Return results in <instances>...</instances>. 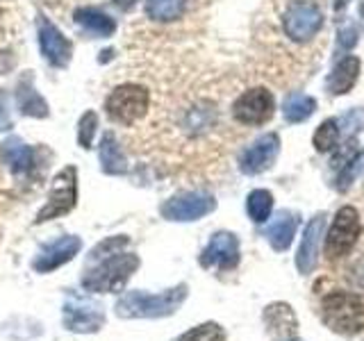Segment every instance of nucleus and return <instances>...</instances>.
Segmentation results:
<instances>
[{"mask_svg": "<svg viewBox=\"0 0 364 341\" xmlns=\"http://www.w3.org/2000/svg\"><path fill=\"white\" fill-rule=\"evenodd\" d=\"M189 287L187 284H178L162 293H146V291H125L114 312L119 318H164L176 314L182 303L187 301Z\"/></svg>", "mask_w": 364, "mask_h": 341, "instance_id": "obj_1", "label": "nucleus"}, {"mask_svg": "<svg viewBox=\"0 0 364 341\" xmlns=\"http://www.w3.org/2000/svg\"><path fill=\"white\" fill-rule=\"evenodd\" d=\"M139 257L134 253H112L100 257L96 269H89L82 276V287L91 293H117L123 291L128 280L139 269Z\"/></svg>", "mask_w": 364, "mask_h": 341, "instance_id": "obj_2", "label": "nucleus"}, {"mask_svg": "<svg viewBox=\"0 0 364 341\" xmlns=\"http://www.w3.org/2000/svg\"><path fill=\"white\" fill-rule=\"evenodd\" d=\"M321 318L333 332L353 337L364 330V301L350 291H330L321 298Z\"/></svg>", "mask_w": 364, "mask_h": 341, "instance_id": "obj_3", "label": "nucleus"}, {"mask_svg": "<svg viewBox=\"0 0 364 341\" xmlns=\"http://www.w3.org/2000/svg\"><path fill=\"white\" fill-rule=\"evenodd\" d=\"M148 105H151V91L144 85L125 82L109 91L105 98V114L117 125H132L146 117Z\"/></svg>", "mask_w": 364, "mask_h": 341, "instance_id": "obj_4", "label": "nucleus"}, {"mask_svg": "<svg viewBox=\"0 0 364 341\" xmlns=\"http://www.w3.org/2000/svg\"><path fill=\"white\" fill-rule=\"evenodd\" d=\"M75 205H77V168L68 164L53 178L48 198H46V205L37 212L34 225L48 223L53 219H62V216L75 210Z\"/></svg>", "mask_w": 364, "mask_h": 341, "instance_id": "obj_5", "label": "nucleus"}, {"mask_svg": "<svg viewBox=\"0 0 364 341\" xmlns=\"http://www.w3.org/2000/svg\"><path fill=\"white\" fill-rule=\"evenodd\" d=\"M362 234V221L355 207H341L335 214V221L330 225L328 237H326V257L330 261L346 257L353 248H355L358 239Z\"/></svg>", "mask_w": 364, "mask_h": 341, "instance_id": "obj_6", "label": "nucleus"}, {"mask_svg": "<svg viewBox=\"0 0 364 341\" xmlns=\"http://www.w3.org/2000/svg\"><path fill=\"white\" fill-rule=\"evenodd\" d=\"M282 28L291 41L305 43L312 37H316V32L323 28V11L316 3H312V0H294V3L284 9Z\"/></svg>", "mask_w": 364, "mask_h": 341, "instance_id": "obj_7", "label": "nucleus"}, {"mask_svg": "<svg viewBox=\"0 0 364 341\" xmlns=\"http://www.w3.org/2000/svg\"><path fill=\"white\" fill-rule=\"evenodd\" d=\"M62 323L68 332L77 335H94L105 325V310L102 305L82 298V296H68L62 307Z\"/></svg>", "mask_w": 364, "mask_h": 341, "instance_id": "obj_8", "label": "nucleus"}, {"mask_svg": "<svg viewBox=\"0 0 364 341\" xmlns=\"http://www.w3.org/2000/svg\"><path fill=\"white\" fill-rule=\"evenodd\" d=\"M216 210V200L212 193L205 191H185L178 193V196L168 198L159 214L164 216L166 221H176V223H187V221H198L203 216H208Z\"/></svg>", "mask_w": 364, "mask_h": 341, "instance_id": "obj_9", "label": "nucleus"}, {"mask_svg": "<svg viewBox=\"0 0 364 341\" xmlns=\"http://www.w3.org/2000/svg\"><path fill=\"white\" fill-rule=\"evenodd\" d=\"M37 41H39V50L43 55V60L50 66L66 68L71 64V57H73L71 39H68L46 14H39L37 18Z\"/></svg>", "mask_w": 364, "mask_h": 341, "instance_id": "obj_10", "label": "nucleus"}, {"mask_svg": "<svg viewBox=\"0 0 364 341\" xmlns=\"http://www.w3.org/2000/svg\"><path fill=\"white\" fill-rule=\"evenodd\" d=\"M276 102H273L271 91L264 87H255L244 91L242 96L235 100L232 117L244 125H264L271 121Z\"/></svg>", "mask_w": 364, "mask_h": 341, "instance_id": "obj_11", "label": "nucleus"}, {"mask_svg": "<svg viewBox=\"0 0 364 341\" xmlns=\"http://www.w3.org/2000/svg\"><path fill=\"white\" fill-rule=\"evenodd\" d=\"M278 153H280V136L273 132L262 134L259 139H255L242 153V157H239V168H242V173L246 175H259L273 166Z\"/></svg>", "mask_w": 364, "mask_h": 341, "instance_id": "obj_12", "label": "nucleus"}, {"mask_svg": "<svg viewBox=\"0 0 364 341\" xmlns=\"http://www.w3.org/2000/svg\"><path fill=\"white\" fill-rule=\"evenodd\" d=\"M203 269L232 271L239 264V239L232 232H216L200 253Z\"/></svg>", "mask_w": 364, "mask_h": 341, "instance_id": "obj_13", "label": "nucleus"}, {"mask_svg": "<svg viewBox=\"0 0 364 341\" xmlns=\"http://www.w3.org/2000/svg\"><path fill=\"white\" fill-rule=\"evenodd\" d=\"M82 248V239L75 234H66L55 239V242L41 246V250L32 259V269L37 273H50L55 269H60L68 264Z\"/></svg>", "mask_w": 364, "mask_h": 341, "instance_id": "obj_14", "label": "nucleus"}, {"mask_svg": "<svg viewBox=\"0 0 364 341\" xmlns=\"http://www.w3.org/2000/svg\"><path fill=\"white\" fill-rule=\"evenodd\" d=\"M262 321L271 341H299V318L289 303H271L262 312Z\"/></svg>", "mask_w": 364, "mask_h": 341, "instance_id": "obj_15", "label": "nucleus"}, {"mask_svg": "<svg viewBox=\"0 0 364 341\" xmlns=\"http://www.w3.org/2000/svg\"><path fill=\"white\" fill-rule=\"evenodd\" d=\"M326 230V216L316 214L310 219V223L305 225L303 239L299 246V255H296V269L301 276H310L314 273L318 264V255H321V237Z\"/></svg>", "mask_w": 364, "mask_h": 341, "instance_id": "obj_16", "label": "nucleus"}, {"mask_svg": "<svg viewBox=\"0 0 364 341\" xmlns=\"http://www.w3.org/2000/svg\"><path fill=\"white\" fill-rule=\"evenodd\" d=\"M0 157L3 164L9 168L11 175L16 178H28L34 170V151L18 136H9L0 144Z\"/></svg>", "mask_w": 364, "mask_h": 341, "instance_id": "obj_17", "label": "nucleus"}, {"mask_svg": "<svg viewBox=\"0 0 364 341\" xmlns=\"http://www.w3.org/2000/svg\"><path fill=\"white\" fill-rule=\"evenodd\" d=\"M16 109L23 117L30 119H46L48 117V102L34 89V77L32 73H26L16 85Z\"/></svg>", "mask_w": 364, "mask_h": 341, "instance_id": "obj_18", "label": "nucleus"}, {"mask_svg": "<svg viewBox=\"0 0 364 341\" xmlns=\"http://www.w3.org/2000/svg\"><path fill=\"white\" fill-rule=\"evenodd\" d=\"M73 21L75 26H80L87 34L96 39H109L117 32V21L98 7H77L73 11Z\"/></svg>", "mask_w": 364, "mask_h": 341, "instance_id": "obj_19", "label": "nucleus"}, {"mask_svg": "<svg viewBox=\"0 0 364 341\" xmlns=\"http://www.w3.org/2000/svg\"><path fill=\"white\" fill-rule=\"evenodd\" d=\"M360 77V60L355 55H346L335 64L333 73L328 75V94L330 96H344L355 87Z\"/></svg>", "mask_w": 364, "mask_h": 341, "instance_id": "obj_20", "label": "nucleus"}, {"mask_svg": "<svg viewBox=\"0 0 364 341\" xmlns=\"http://www.w3.org/2000/svg\"><path fill=\"white\" fill-rule=\"evenodd\" d=\"M98 159L102 173L107 175H125L128 173V159H125L119 139L114 136V132H105L98 144Z\"/></svg>", "mask_w": 364, "mask_h": 341, "instance_id": "obj_21", "label": "nucleus"}, {"mask_svg": "<svg viewBox=\"0 0 364 341\" xmlns=\"http://www.w3.org/2000/svg\"><path fill=\"white\" fill-rule=\"evenodd\" d=\"M296 230H299V216L294 212H282L276 219L271 221V225L267 227V239L273 250L278 253H284L296 237Z\"/></svg>", "mask_w": 364, "mask_h": 341, "instance_id": "obj_22", "label": "nucleus"}, {"mask_svg": "<svg viewBox=\"0 0 364 341\" xmlns=\"http://www.w3.org/2000/svg\"><path fill=\"white\" fill-rule=\"evenodd\" d=\"M189 0H146V16L157 23H173L187 11Z\"/></svg>", "mask_w": 364, "mask_h": 341, "instance_id": "obj_23", "label": "nucleus"}, {"mask_svg": "<svg viewBox=\"0 0 364 341\" xmlns=\"http://www.w3.org/2000/svg\"><path fill=\"white\" fill-rule=\"evenodd\" d=\"M316 109V100L307 94H289L284 100V121L289 123H303L314 114Z\"/></svg>", "mask_w": 364, "mask_h": 341, "instance_id": "obj_24", "label": "nucleus"}, {"mask_svg": "<svg viewBox=\"0 0 364 341\" xmlns=\"http://www.w3.org/2000/svg\"><path fill=\"white\" fill-rule=\"evenodd\" d=\"M273 210V193L267 189H255L246 198V212L255 223H267Z\"/></svg>", "mask_w": 364, "mask_h": 341, "instance_id": "obj_25", "label": "nucleus"}, {"mask_svg": "<svg viewBox=\"0 0 364 341\" xmlns=\"http://www.w3.org/2000/svg\"><path fill=\"white\" fill-rule=\"evenodd\" d=\"M339 121L337 119H326L321 125L316 128L314 136H312V144L318 153H330L335 151L337 144H339Z\"/></svg>", "mask_w": 364, "mask_h": 341, "instance_id": "obj_26", "label": "nucleus"}, {"mask_svg": "<svg viewBox=\"0 0 364 341\" xmlns=\"http://www.w3.org/2000/svg\"><path fill=\"white\" fill-rule=\"evenodd\" d=\"M173 341H225V330L219 323L208 321V323H200L196 328L187 330V332H182Z\"/></svg>", "mask_w": 364, "mask_h": 341, "instance_id": "obj_27", "label": "nucleus"}, {"mask_svg": "<svg viewBox=\"0 0 364 341\" xmlns=\"http://www.w3.org/2000/svg\"><path fill=\"white\" fill-rule=\"evenodd\" d=\"M96 132H98V114L94 109H87L77 121V144H80V148L89 151L91 144H94V139H96Z\"/></svg>", "mask_w": 364, "mask_h": 341, "instance_id": "obj_28", "label": "nucleus"}, {"mask_svg": "<svg viewBox=\"0 0 364 341\" xmlns=\"http://www.w3.org/2000/svg\"><path fill=\"white\" fill-rule=\"evenodd\" d=\"M362 159H364V155H353L344 166H339V178H337V189L339 191H346L353 185V180H355L358 170L362 166Z\"/></svg>", "mask_w": 364, "mask_h": 341, "instance_id": "obj_29", "label": "nucleus"}, {"mask_svg": "<svg viewBox=\"0 0 364 341\" xmlns=\"http://www.w3.org/2000/svg\"><path fill=\"white\" fill-rule=\"evenodd\" d=\"M130 239L125 237V234H119V237H109L107 242H102L100 246H96L94 250H91V255H89V261H94V259H100V257H105V255H112V253H119V250L123 246H128Z\"/></svg>", "mask_w": 364, "mask_h": 341, "instance_id": "obj_30", "label": "nucleus"}, {"mask_svg": "<svg viewBox=\"0 0 364 341\" xmlns=\"http://www.w3.org/2000/svg\"><path fill=\"white\" fill-rule=\"evenodd\" d=\"M7 130H11V114H9L5 91L0 89V132H7Z\"/></svg>", "mask_w": 364, "mask_h": 341, "instance_id": "obj_31", "label": "nucleus"}, {"mask_svg": "<svg viewBox=\"0 0 364 341\" xmlns=\"http://www.w3.org/2000/svg\"><path fill=\"white\" fill-rule=\"evenodd\" d=\"M339 43H341V48H353V45L358 43V30L353 26L341 28L339 30Z\"/></svg>", "mask_w": 364, "mask_h": 341, "instance_id": "obj_32", "label": "nucleus"}, {"mask_svg": "<svg viewBox=\"0 0 364 341\" xmlns=\"http://www.w3.org/2000/svg\"><path fill=\"white\" fill-rule=\"evenodd\" d=\"M112 3L117 5L121 11H130L136 3H139V0H112Z\"/></svg>", "mask_w": 364, "mask_h": 341, "instance_id": "obj_33", "label": "nucleus"}, {"mask_svg": "<svg viewBox=\"0 0 364 341\" xmlns=\"http://www.w3.org/2000/svg\"><path fill=\"white\" fill-rule=\"evenodd\" d=\"M348 3L350 0H333V7H335V11H344L348 7Z\"/></svg>", "mask_w": 364, "mask_h": 341, "instance_id": "obj_34", "label": "nucleus"}]
</instances>
